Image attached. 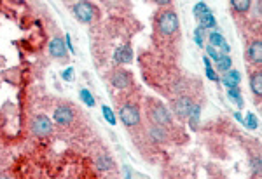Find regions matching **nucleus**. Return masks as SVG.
Listing matches in <instances>:
<instances>
[{
  "mask_svg": "<svg viewBox=\"0 0 262 179\" xmlns=\"http://www.w3.org/2000/svg\"><path fill=\"white\" fill-rule=\"evenodd\" d=\"M155 26H158V32L161 35H173L178 30V16L175 14V11H161L158 20H155Z\"/></svg>",
  "mask_w": 262,
  "mask_h": 179,
  "instance_id": "obj_1",
  "label": "nucleus"
},
{
  "mask_svg": "<svg viewBox=\"0 0 262 179\" xmlns=\"http://www.w3.org/2000/svg\"><path fill=\"white\" fill-rule=\"evenodd\" d=\"M149 117L154 124H159V125H163V127H168V125L173 124L172 112H170V110L159 101L149 103Z\"/></svg>",
  "mask_w": 262,
  "mask_h": 179,
  "instance_id": "obj_2",
  "label": "nucleus"
},
{
  "mask_svg": "<svg viewBox=\"0 0 262 179\" xmlns=\"http://www.w3.org/2000/svg\"><path fill=\"white\" fill-rule=\"evenodd\" d=\"M117 115H119V120L123 122L126 127H135L142 122V113H140V108L133 103H124V105L119 106L117 110Z\"/></svg>",
  "mask_w": 262,
  "mask_h": 179,
  "instance_id": "obj_3",
  "label": "nucleus"
},
{
  "mask_svg": "<svg viewBox=\"0 0 262 179\" xmlns=\"http://www.w3.org/2000/svg\"><path fill=\"white\" fill-rule=\"evenodd\" d=\"M72 13H74L75 20L84 23V25L91 23L98 16L96 7H94L89 0H79V2H75L74 7H72Z\"/></svg>",
  "mask_w": 262,
  "mask_h": 179,
  "instance_id": "obj_4",
  "label": "nucleus"
},
{
  "mask_svg": "<svg viewBox=\"0 0 262 179\" xmlns=\"http://www.w3.org/2000/svg\"><path fill=\"white\" fill-rule=\"evenodd\" d=\"M32 132L37 138H47L53 132V122L45 115H37L32 120Z\"/></svg>",
  "mask_w": 262,
  "mask_h": 179,
  "instance_id": "obj_5",
  "label": "nucleus"
},
{
  "mask_svg": "<svg viewBox=\"0 0 262 179\" xmlns=\"http://www.w3.org/2000/svg\"><path fill=\"white\" fill-rule=\"evenodd\" d=\"M192 105H194V103H192V100L189 96H178L177 100H173L172 103V113L175 117H178L180 120H184L187 119Z\"/></svg>",
  "mask_w": 262,
  "mask_h": 179,
  "instance_id": "obj_6",
  "label": "nucleus"
},
{
  "mask_svg": "<svg viewBox=\"0 0 262 179\" xmlns=\"http://www.w3.org/2000/svg\"><path fill=\"white\" fill-rule=\"evenodd\" d=\"M53 117H55V122L58 125H70L72 122H74V112H72V108L67 105L56 106L55 115Z\"/></svg>",
  "mask_w": 262,
  "mask_h": 179,
  "instance_id": "obj_7",
  "label": "nucleus"
},
{
  "mask_svg": "<svg viewBox=\"0 0 262 179\" xmlns=\"http://www.w3.org/2000/svg\"><path fill=\"white\" fill-rule=\"evenodd\" d=\"M133 78L130 73H126L124 70H116L112 75H110V83H112L116 89H128L131 85Z\"/></svg>",
  "mask_w": 262,
  "mask_h": 179,
  "instance_id": "obj_8",
  "label": "nucleus"
},
{
  "mask_svg": "<svg viewBox=\"0 0 262 179\" xmlns=\"http://www.w3.org/2000/svg\"><path fill=\"white\" fill-rule=\"evenodd\" d=\"M112 61L116 64H130L133 61L131 45H121V47H117L112 54Z\"/></svg>",
  "mask_w": 262,
  "mask_h": 179,
  "instance_id": "obj_9",
  "label": "nucleus"
},
{
  "mask_svg": "<svg viewBox=\"0 0 262 179\" xmlns=\"http://www.w3.org/2000/svg\"><path fill=\"white\" fill-rule=\"evenodd\" d=\"M49 52H51L53 58H56V59H65V58H67V45H65V40L60 39V37H55V39L49 42Z\"/></svg>",
  "mask_w": 262,
  "mask_h": 179,
  "instance_id": "obj_10",
  "label": "nucleus"
},
{
  "mask_svg": "<svg viewBox=\"0 0 262 179\" xmlns=\"http://www.w3.org/2000/svg\"><path fill=\"white\" fill-rule=\"evenodd\" d=\"M147 136H149V139L152 141V143H165V141L168 139L166 127H163V125H159V124L149 125V129H147Z\"/></svg>",
  "mask_w": 262,
  "mask_h": 179,
  "instance_id": "obj_11",
  "label": "nucleus"
},
{
  "mask_svg": "<svg viewBox=\"0 0 262 179\" xmlns=\"http://www.w3.org/2000/svg\"><path fill=\"white\" fill-rule=\"evenodd\" d=\"M246 58L248 61L255 64H260L262 61V42L260 40H252L246 47Z\"/></svg>",
  "mask_w": 262,
  "mask_h": 179,
  "instance_id": "obj_12",
  "label": "nucleus"
},
{
  "mask_svg": "<svg viewBox=\"0 0 262 179\" xmlns=\"http://www.w3.org/2000/svg\"><path fill=\"white\" fill-rule=\"evenodd\" d=\"M220 82L224 83V87L226 89H231V87H238L241 82V75L238 70H233V68H229L227 71H224L222 78H220Z\"/></svg>",
  "mask_w": 262,
  "mask_h": 179,
  "instance_id": "obj_13",
  "label": "nucleus"
},
{
  "mask_svg": "<svg viewBox=\"0 0 262 179\" xmlns=\"http://www.w3.org/2000/svg\"><path fill=\"white\" fill-rule=\"evenodd\" d=\"M250 89H252L255 98L262 96V71L260 70H255L253 73H250Z\"/></svg>",
  "mask_w": 262,
  "mask_h": 179,
  "instance_id": "obj_14",
  "label": "nucleus"
},
{
  "mask_svg": "<svg viewBox=\"0 0 262 179\" xmlns=\"http://www.w3.org/2000/svg\"><path fill=\"white\" fill-rule=\"evenodd\" d=\"M196 20H197V23H199V26L203 30H217V20H215V16L212 14V11L201 14V16L196 18Z\"/></svg>",
  "mask_w": 262,
  "mask_h": 179,
  "instance_id": "obj_15",
  "label": "nucleus"
},
{
  "mask_svg": "<svg viewBox=\"0 0 262 179\" xmlns=\"http://www.w3.org/2000/svg\"><path fill=\"white\" fill-rule=\"evenodd\" d=\"M187 119H189V125H191V129H196L197 125H199V119H201V105H192V106H191V112H189Z\"/></svg>",
  "mask_w": 262,
  "mask_h": 179,
  "instance_id": "obj_16",
  "label": "nucleus"
},
{
  "mask_svg": "<svg viewBox=\"0 0 262 179\" xmlns=\"http://www.w3.org/2000/svg\"><path fill=\"white\" fill-rule=\"evenodd\" d=\"M94 165H96L98 170H110L114 169V160L109 157V155H100L96 160H94Z\"/></svg>",
  "mask_w": 262,
  "mask_h": 179,
  "instance_id": "obj_17",
  "label": "nucleus"
},
{
  "mask_svg": "<svg viewBox=\"0 0 262 179\" xmlns=\"http://www.w3.org/2000/svg\"><path fill=\"white\" fill-rule=\"evenodd\" d=\"M231 7H233L236 13L245 14L252 7V0H231Z\"/></svg>",
  "mask_w": 262,
  "mask_h": 179,
  "instance_id": "obj_18",
  "label": "nucleus"
},
{
  "mask_svg": "<svg viewBox=\"0 0 262 179\" xmlns=\"http://www.w3.org/2000/svg\"><path fill=\"white\" fill-rule=\"evenodd\" d=\"M227 98H229L233 103H236L238 108H243V98H241V89L240 85L238 87H231V89H227Z\"/></svg>",
  "mask_w": 262,
  "mask_h": 179,
  "instance_id": "obj_19",
  "label": "nucleus"
},
{
  "mask_svg": "<svg viewBox=\"0 0 262 179\" xmlns=\"http://www.w3.org/2000/svg\"><path fill=\"white\" fill-rule=\"evenodd\" d=\"M231 66H233V59L229 58V54H222V58L215 61V68H217L219 71H222V73L229 70Z\"/></svg>",
  "mask_w": 262,
  "mask_h": 179,
  "instance_id": "obj_20",
  "label": "nucleus"
},
{
  "mask_svg": "<svg viewBox=\"0 0 262 179\" xmlns=\"http://www.w3.org/2000/svg\"><path fill=\"white\" fill-rule=\"evenodd\" d=\"M208 42H210V45H214V47H220L222 42H226V39H224L222 33L214 30V32H210V35H208Z\"/></svg>",
  "mask_w": 262,
  "mask_h": 179,
  "instance_id": "obj_21",
  "label": "nucleus"
},
{
  "mask_svg": "<svg viewBox=\"0 0 262 179\" xmlns=\"http://www.w3.org/2000/svg\"><path fill=\"white\" fill-rule=\"evenodd\" d=\"M79 96H81V100L84 101V105L89 106V108H93V106L96 105V101H94L93 94H91L87 89H81V91H79Z\"/></svg>",
  "mask_w": 262,
  "mask_h": 179,
  "instance_id": "obj_22",
  "label": "nucleus"
},
{
  "mask_svg": "<svg viewBox=\"0 0 262 179\" xmlns=\"http://www.w3.org/2000/svg\"><path fill=\"white\" fill-rule=\"evenodd\" d=\"M243 125H245V127H248V129H252V131H253V129L259 127V122H257V117L253 115L252 112H248V113H246L245 119H243Z\"/></svg>",
  "mask_w": 262,
  "mask_h": 179,
  "instance_id": "obj_23",
  "label": "nucleus"
},
{
  "mask_svg": "<svg viewBox=\"0 0 262 179\" xmlns=\"http://www.w3.org/2000/svg\"><path fill=\"white\" fill-rule=\"evenodd\" d=\"M101 113H103L105 120H107L110 125H116V124H117L116 113L112 112V108H110V106H107V105H103V106H101Z\"/></svg>",
  "mask_w": 262,
  "mask_h": 179,
  "instance_id": "obj_24",
  "label": "nucleus"
},
{
  "mask_svg": "<svg viewBox=\"0 0 262 179\" xmlns=\"http://www.w3.org/2000/svg\"><path fill=\"white\" fill-rule=\"evenodd\" d=\"M204 49H206V54H208V58H210L212 61H219L220 58H222V54L224 52H220L219 51V47H214V45H204Z\"/></svg>",
  "mask_w": 262,
  "mask_h": 179,
  "instance_id": "obj_25",
  "label": "nucleus"
},
{
  "mask_svg": "<svg viewBox=\"0 0 262 179\" xmlns=\"http://www.w3.org/2000/svg\"><path fill=\"white\" fill-rule=\"evenodd\" d=\"M208 11H210V7H208L206 4H204V2H197L194 6V9H192V13H194V18H199L201 14L208 13Z\"/></svg>",
  "mask_w": 262,
  "mask_h": 179,
  "instance_id": "obj_26",
  "label": "nucleus"
},
{
  "mask_svg": "<svg viewBox=\"0 0 262 179\" xmlns=\"http://www.w3.org/2000/svg\"><path fill=\"white\" fill-rule=\"evenodd\" d=\"M203 32L204 30L201 26H197L194 30V40H196V45L197 47H204V37H203Z\"/></svg>",
  "mask_w": 262,
  "mask_h": 179,
  "instance_id": "obj_27",
  "label": "nucleus"
},
{
  "mask_svg": "<svg viewBox=\"0 0 262 179\" xmlns=\"http://www.w3.org/2000/svg\"><path fill=\"white\" fill-rule=\"evenodd\" d=\"M206 77L212 80V82H215V83H219L220 82V77L217 75V71H215V68L212 66V68H206Z\"/></svg>",
  "mask_w": 262,
  "mask_h": 179,
  "instance_id": "obj_28",
  "label": "nucleus"
},
{
  "mask_svg": "<svg viewBox=\"0 0 262 179\" xmlns=\"http://www.w3.org/2000/svg\"><path fill=\"white\" fill-rule=\"evenodd\" d=\"M62 78L65 80V82H70V80L74 78V68H72V66L65 68V70L62 71Z\"/></svg>",
  "mask_w": 262,
  "mask_h": 179,
  "instance_id": "obj_29",
  "label": "nucleus"
},
{
  "mask_svg": "<svg viewBox=\"0 0 262 179\" xmlns=\"http://www.w3.org/2000/svg\"><path fill=\"white\" fill-rule=\"evenodd\" d=\"M252 169L255 176H260V157H253L252 158Z\"/></svg>",
  "mask_w": 262,
  "mask_h": 179,
  "instance_id": "obj_30",
  "label": "nucleus"
},
{
  "mask_svg": "<svg viewBox=\"0 0 262 179\" xmlns=\"http://www.w3.org/2000/svg\"><path fill=\"white\" fill-rule=\"evenodd\" d=\"M65 45H67V49H70V52H72V54H74V52H75V49H74V44H72V39H70V35H68V33L65 35Z\"/></svg>",
  "mask_w": 262,
  "mask_h": 179,
  "instance_id": "obj_31",
  "label": "nucleus"
},
{
  "mask_svg": "<svg viewBox=\"0 0 262 179\" xmlns=\"http://www.w3.org/2000/svg\"><path fill=\"white\" fill-rule=\"evenodd\" d=\"M123 176L124 177H133V176H136V174L131 172V167L130 165H124L123 167Z\"/></svg>",
  "mask_w": 262,
  "mask_h": 179,
  "instance_id": "obj_32",
  "label": "nucleus"
},
{
  "mask_svg": "<svg viewBox=\"0 0 262 179\" xmlns=\"http://www.w3.org/2000/svg\"><path fill=\"white\" fill-rule=\"evenodd\" d=\"M158 6H161V7H165V6H170L172 4V0H154Z\"/></svg>",
  "mask_w": 262,
  "mask_h": 179,
  "instance_id": "obj_33",
  "label": "nucleus"
},
{
  "mask_svg": "<svg viewBox=\"0 0 262 179\" xmlns=\"http://www.w3.org/2000/svg\"><path fill=\"white\" fill-rule=\"evenodd\" d=\"M203 64L204 68H212V59L208 58V56H203Z\"/></svg>",
  "mask_w": 262,
  "mask_h": 179,
  "instance_id": "obj_34",
  "label": "nucleus"
},
{
  "mask_svg": "<svg viewBox=\"0 0 262 179\" xmlns=\"http://www.w3.org/2000/svg\"><path fill=\"white\" fill-rule=\"evenodd\" d=\"M234 117H236V119L240 120L241 124H243V117H241V113H240V112H236V113H234Z\"/></svg>",
  "mask_w": 262,
  "mask_h": 179,
  "instance_id": "obj_35",
  "label": "nucleus"
}]
</instances>
